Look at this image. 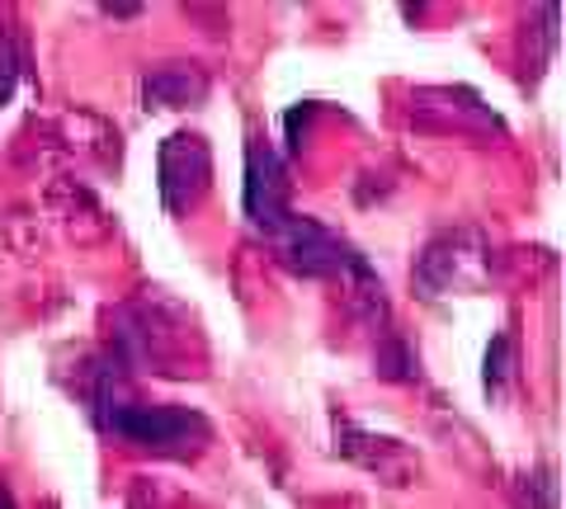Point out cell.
I'll return each mask as SVG.
<instances>
[{
  "instance_id": "cell-5",
  "label": "cell",
  "mask_w": 566,
  "mask_h": 509,
  "mask_svg": "<svg viewBox=\"0 0 566 509\" xmlns=\"http://www.w3.org/2000/svg\"><path fill=\"white\" fill-rule=\"evenodd\" d=\"M156 184H161V208L170 218H185L203 203L212 184V151L199 132H170L156 151Z\"/></svg>"
},
{
  "instance_id": "cell-12",
  "label": "cell",
  "mask_w": 566,
  "mask_h": 509,
  "mask_svg": "<svg viewBox=\"0 0 566 509\" xmlns=\"http://www.w3.org/2000/svg\"><path fill=\"white\" fill-rule=\"evenodd\" d=\"M345 293H349V307H354V316L359 321H368L374 330H387V288H382V278L374 274V265L368 259H359L345 278Z\"/></svg>"
},
{
  "instance_id": "cell-8",
  "label": "cell",
  "mask_w": 566,
  "mask_h": 509,
  "mask_svg": "<svg viewBox=\"0 0 566 509\" xmlns=\"http://www.w3.org/2000/svg\"><path fill=\"white\" fill-rule=\"evenodd\" d=\"M208 99V72L199 62H161L142 72V104L147 109H199Z\"/></svg>"
},
{
  "instance_id": "cell-3",
  "label": "cell",
  "mask_w": 566,
  "mask_h": 509,
  "mask_svg": "<svg viewBox=\"0 0 566 509\" xmlns=\"http://www.w3.org/2000/svg\"><path fill=\"white\" fill-rule=\"evenodd\" d=\"M486 274H491V245L476 236V232H444L434 236L430 245L420 251L416 259V293L424 303L444 293H476L486 288Z\"/></svg>"
},
{
  "instance_id": "cell-14",
  "label": "cell",
  "mask_w": 566,
  "mask_h": 509,
  "mask_svg": "<svg viewBox=\"0 0 566 509\" xmlns=\"http://www.w3.org/2000/svg\"><path fill=\"white\" fill-rule=\"evenodd\" d=\"M510 500H515V509H557V471L553 467L520 471L510 481Z\"/></svg>"
},
{
  "instance_id": "cell-17",
  "label": "cell",
  "mask_w": 566,
  "mask_h": 509,
  "mask_svg": "<svg viewBox=\"0 0 566 509\" xmlns=\"http://www.w3.org/2000/svg\"><path fill=\"white\" fill-rule=\"evenodd\" d=\"M0 509H20V505H14V496H10V486H6V481H0Z\"/></svg>"
},
{
  "instance_id": "cell-6",
  "label": "cell",
  "mask_w": 566,
  "mask_h": 509,
  "mask_svg": "<svg viewBox=\"0 0 566 509\" xmlns=\"http://www.w3.org/2000/svg\"><path fill=\"white\" fill-rule=\"evenodd\" d=\"M241 208L251 226H260L264 236L293 213L289 203V166L270 142H251L245 147V184H241Z\"/></svg>"
},
{
  "instance_id": "cell-15",
  "label": "cell",
  "mask_w": 566,
  "mask_h": 509,
  "mask_svg": "<svg viewBox=\"0 0 566 509\" xmlns=\"http://www.w3.org/2000/svg\"><path fill=\"white\" fill-rule=\"evenodd\" d=\"M24 39H20V29L0 20V104H10L14 99V85H20L24 76Z\"/></svg>"
},
{
  "instance_id": "cell-10",
  "label": "cell",
  "mask_w": 566,
  "mask_h": 509,
  "mask_svg": "<svg viewBox=\"0 0 566 509\" xmlns=\"http://www.w3.org/2000/svg\"><path fill=\"white\" fill-rule=\"evenodd\" d=\"M416 109L411 114H444V118H434L430 128H439V132H449V128H482V132H501V118H495L482 99H476L472 91H416Z\"/></svg>"
},
{
  "instance_id": "cell-4",
  "label": "cell",
  "mask_w": 566,
  "mask_h": 509,
  "mask_svg": "<svg viewBox=\"0 0 566 509\" xmlns=\"http://www.w3.org/2000/svg\"><path fill=\"white\" fill-rule=\"evenodd\" d=\"M270 245H274L279 265L293 269L297 278H345L364 259L345 236H335L331 226H322L316 218H303V213L283 218L270 232Z\"/></svg>"
},
{
  "instance_id": "cell-9",
  "label": "cell",
  "mask_w": 566,
  "mask_h": 509,
  "mask_svg": "<svg viewBox=\"0 0 566 509\" xmlns=\"http://www.w3.org/2000/svg\"><path fill=\"white\" fill-rule=\"evenodd\" d=\"M48 213L62 222V232L71 241H81V245H91V241H104L109 236V213L99 208V199L91 194L85 184L76 180H52L48 184Z\"/></svg>"
},
{
  "instance_id": "cell-13",
  "label": "cell",
  "mask_w": 566,
  "mask_h": 509,
  "mask_svg": "<svg viewBox=\"0 0 566 509\" xmlns=\"http://www.w3.org/2000/svg\"><path fill=\"white\" fill-rule=\"evenodd\" d=\"M374 373L387 378V382H416V378H420L416 349L406 344L397 330H382V340H378V349H374Z\"/></svg>"
},
{
  "instance_id": "cell-18",
  "label": "cell",
  "mask_w": 566,
  "mask_h": 509,
  "mask_svg": "<svg viewBox=\"0 0 566 509\" xmlns=\"http://www.w3.org/2000/svg\"><path fill=\"white\" fill-rule=\"evenodd\" d=\"M142 6H104V14H118V20H123V14H137Z\"/></svg>"
},
{
  "instance_id": "cell-2",
  "label": "cell",
  "mask_w": 566,
  "mask_h": 509,
  "mask_svg": "<svg viewBox=\"0 0 566 509\" xmlns=\"http://www.w3.org/2000/svg\"><path fill=\"white\" fill-rule=\"evenodd\" d=\"M109 354L128 373L156 378H189L203 373V340L189 316L166 297H137L114 311V344Z\"/></svg>"
},
{
  "instance_id": "cell-7",
  "label": "cell",
  "mask_w": 566,
  "mask_h": 509,
  "mask_svg": "<svg viewBox=\"0 0 566 509\" xmlns=\"http://www.w3.org/2000/svg\"><path fill=\"white\" fill-rule=\"evenodd\" d=\"M335 453L349 458L354 467L374 471L382 477L387 486H411L416 471H420V458L411 453V444H401V438H387V434H368L359 425H335Z\"/></svg>"
},
{
  "instance_id": "cell-11",
  "label": "cell",
  "mask_w": 566,
  "mask_h": 509,
  "mask_svg": "<svg viewBox=\"0 0 566 509\" xmlns=\"http://www.w3.org/2000/svg\"><path fill=\"white\" fill-rule=\"evenodd\" d=\"M62 142L81 156H95L99 166H118V128L109 118H99L91 109H76V114H62L57 123Z\"/></svg>"
},
{
  "instance_id": "cell-1",
  "label": "cell",
  "mask_w": 566,
  "mask_h": 509,
  "mask_svg": "<svg viewBox=\"0 0 566 509\" xmlns=\"http://www.w3.org/2000/svg\"><path fill=\"white\" fill-rule=\"evenodd\" d=\"M91 415L95 425L128 448L156 453L170 463H189L212 444V425L199 411L185 406H156L133 392V373L123 368L109 349L91 368Z\"/></svg>"
},
{
  "instance_id": "cell-16",
  "label": "cell",
  "mask_w": 566,
  "mask_h": 509,
  "mask_svg": "<svg viewBox=\"0 0 566 509\" xmlns=\"http://www.w3.org/2000/svg\"><path fill=\"white\" fill-rule=\"evenodd\" d=\"M510 378H515V340H510V336H495V340L486 344V368H482L486 396H501Z\"/></svg>"
}]
</instances>
